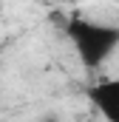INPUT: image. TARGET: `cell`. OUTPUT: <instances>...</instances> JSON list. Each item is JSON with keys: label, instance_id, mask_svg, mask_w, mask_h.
Returning <instances> with one entry per match:
<instances>
[{"label": "cell", "instance_id": "6da1fadb", "mask_svg": "<svg viewBox=\"0 0 119 122\" xmlns=\"http://www.w3.org/2000/svg\"><path fill=\"white\" fill-rule=\"evenodd\" d=\"M65 37L71 40L79 62L96 71L119 51V26L102 23V20H88V17H71L65 26Z\"/></svg>", "mask_w": 119, "mask_h": 122}, {"label": "cell", "instance_id": "3957f363", "mask_svg": "<svg viewBox=\"0 0 119 122\" xmlns=\"http://www.w3.org/2000/svg\"><path fill=\"white\" fill-rule=\"evenodd\" d=\"M40 122H60V117H54V114H48V117H43Z\"/></svg>", "mask_w": 119, "mask_h": 122}, {"label": "cell", "instance_id": "277c9868", "mask_svg": "<svg viewBox=\"0 0 119 122\" xmlns=\"http://www.w3.org/2000/svg\"><path fill=\"white\" fill-rule=\"evenodd\" d=\"M108 3H114V6H119V0H108Z\"/></svg>", "mask_w": 119, "mask_h": 122}, {"label": "cell", "instance_id": "7a4b0ae2", "mask_svg": "<svg viewBox=\"0 0 119 122\" xmlns=\"http://www.w3.org/2000/svg\"><path fill=\"white\" fill-rule=\"evenodd\" d=\"M85 97L105 122H119V77H105L88 85Z\"/></svg>", "mask_w": 119, "mask_h": 122}]
</instances>
